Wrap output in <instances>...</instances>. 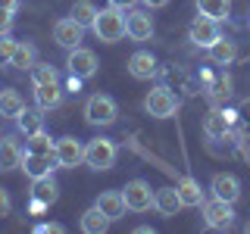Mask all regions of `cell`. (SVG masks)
I'll list each match as a JSON object with an SVG mask.
<instances>
[{
    "label": "cell",
    "mask_w": 250,
    "mask_h": 234,
    "mask_svg": "<svg viewBox=\"0 0 250 234\" xmlns=\"http://www.w3.org/2000/svg\"><path fill=\"white\" fill-rule=\"evenodd\" d=\"M94 206H97L100 213L109 218V222H119V218L125 215V209H128V206H125L122 191H104V194L97 197V203H94Z\"/></svg>",
    "instance_id": "13"
},
{
    "label": "cell",
    "mask_w": 250,
    "mask_h": 234,
    "mask_svg": "<svg viewBox=\"0 0 250 234\" xmlns=\"http://www.w3.org/2000/svg\"><path fill=\"white\" fill-rule=\"evenodd\" d=\"M25 109V100L16 91H0V119H16Z\"/></svg>",
    "instance_id": "22"
},
{
    "label": "cell",
    "mask_w": 250,
    "mask_h": 234,
    "mask_svg": "<svg viewBox=\"0 0 250 234\" xmlns=\"http://www.w3.org/2000/svg\"><path fill=\"white\" fill-rule=\"evenodd\" d=\"M209 191H213V197H219V200L234 203V200L241 197V181H238L234 175L219 172V175H213V181H209Z\"/></svg>",
    "instance_id": "14"
},
{
    "label": "cell",
    "mask_w": 250,
    "mask_h": 234,
    "mask_svg": "<svg viewBox=\"0 0 250 234\" xmlns=\"http://www.w3.org/2000/svg\"><path fill=\"white\" fill-rule=\"evenodd\" d=\"M197 10H200V16H209V19L222 22L231 10V0H197Z\"/></svg>",
    "instance_id": "25"
},
{
    "label": "cell",
    "mask_w": 250,
    "mask_h": 234,
    "mask_svg": "<svg viewBox=\"0 0 250 234\" xmlns=\"http://www.w3.org/2000/svg\"><path fill=\"white\" fill-rule=\"evenodd\" d=\"M234 57H238V47H234V41L219 38V41L209 47V59L219 62V66H229V62H234Z\"/></svg>",
    "instance_id": "24"
},
{
    "label": "cell",
    "mask_w": 250,
    "mask_h": 234,
    "mask_svg": "<svg viewBox=\"0 0 250 234\" xmlns=\"http://www.w3.org/2000/svg\"><path fill=\"white\" fill-rule=\"evenodd\" d=\"M144 109L153 119H169L178 109V97L169 88H153V91H147V97H144Z\"/></svg>",
    "instance_id": "4"
},
{
    "label": "cell",
    "mask_w": 250,
    "mask_h": 234,
    "mask_svg": "<svg viewBox=\"0 0 250 234\" xmlns=\"http://www.w3.org/2000/svg\"><path fill=\"white\" fill-rule=\"evenodd\" d=\"M203 222L209 225V228H216V231H225V228H231L234 225V213H231V203L229 200H203Z\"/></svg>",
    "instance_id": "5"
},
{
    "label": "cell",
    "mask_w": 250,
    "mask_h": 234,
    "mask_svg": "<svg viewBox=\"0 0 250 234\" xmlns=\"http://www.w3.org/2000/svg\"><path fill=\"white\" fill-rule=\"evenodd\" d=\"M10 209H13V200H10V194L0 187V218L3 215H10Z\"/></svg>",
    "instance_id": "34"
},
{
    "label": "cell",
    "mask_w": 250,
    "mask_h": 234,
    "mask_svg": "<svg viewBox=\"0 0 250 234\" xmlns=\"http://www.w3.org/2000/svg\"><path fill=\"white\" fill-rule=\"evenodd\" d=\"M138 0H109V6H119V10H131Z\"/></svg>",
    "instance_id": "36"
},
{
    "label": "cell",
    "mask_w": 250,
    "mask_h": 234,
    "mask_svg": "<svg viewBox=\"0 0 250 234\" xmlns=\"http://www.w3.org/2000/svg\"><path fill=\"white\" fill-rule=\"evenodd\" d=\"M0 6H3V10H19V0H0Z\"/></svg>",
    "instance_id": "39"
},
{
    "label": "cell",
    "mask_w": 250,
    "mask_h": 234,
    "mask_svg": "<svg viewBox=\"0 0 250 234\" xmlns=\"http://www.w3.org/2000/svg\"><path fill=\"white\" fill-rule=\"evenodd\" d=\"M53 156H57L60 169H75V166H82V162H84V144L78 137H60Z\"/></svg>",
    "instance_id": "7"
},
{
    "label": "cell",
    "mask_w": 250,
    "mask_h": 234,
    "mask_svg": "<svg viewBox=\"0 0 250 234\" xmlns=\"http://www.w3.org/2000/svg\"><path fill=\"white\" fill-rule=\"evenodd\" d=\"M116 116H119L116 100L106 97V94H94V97H88V103H84V119H88V125H113Z\"/></svg>",
    "instance_id": "3"
},
{
    "label": "cell",
    "mask_w": 250,
    "mask_h": 234,
    "mask_svg": "<svg viewBox=\"0 0 250 234\" xmlns=\"http://www.w3.org/2000/svg\"><path fill=\"white\" fill-rule=\"evenodd\" d=\"M91 31L97 35V41L104 44H116L125 38V16L119 6H106V10H97V19H94Z\"/></svg>",
    "instance_id": "1"
},
{
    "label": "cell",
    "mask_w": 250,
    "mask_h": 234,
    "mask_svg": "<svg viewBox=\"0 0 250 234\" xmlns=\"http://www.w3.org/2000/svg\"><path fill=\"white\" fill-rule=\"evenodd\" d=\"M178 197H182L185 206H203V191L194 178H178Z\"/></svg>",
    "instance_id": "21"
},
{
    "label": "cell",
    "mask_w": 250,
    "mask_h": 234,
    "mask_svg": "<svg viewBox=\"0 0 250 234\" xmlns=\"http://www.w3.org/2000/svg\"><path fill=\"white\" fill-rule=\"evenodd\" d=\"M31 197H35V200H44V203H57L60 187H57V181H53V175L35 178V181H31Z\"/></svg>",
    "instance_id": "19"
},
{
    "label": "cell",
    "mask_w": 250,
    "mask_h": 234,
    "mask_svg": "<svg viewBox=\"0 0 250 234\" xmlns=\"http://www.w3.org/2000/svg\"><path fill=\"white\" fill-rule=\"evenodd\" d=\"M241 119H244V122H250V100H244V103H241Z\"/></svg>",
    "instance_id": "37"
},
{
    "label": "cell",
    "mask_w": 250,
    "mask_h": 234,
    "mask_svg": "<svg viewBox=\"0 0 250 234\" xmlns=\"http://www.w3.org/2000/svg\"><path fill=\"white\" fill-rule=\"evenodd\" d=\"M229 119H231V113H209L207 116V122H203V131H207V137H213V140H219V137H225L229 135Z\"/></svg>",
    "instance_id": "20"
},
{
    "label": "cell",
    "mask_w": 250,
    "mask_h": 234,
    "mask_svg": "<svg viewBox=\"0 0 250 234\" xmlns=\"http://www.w3.org/2000/svg\"><path fill=\"white\" fill-rule=\"evenodd\" d=\"M35 103L41 106V109H57L62 103L60 81H53V84H35Z\"/></svg>",
    "instance_id": "18"
},
{
    "label": "cell",
    "mask_w": 250,
    "mask_h": 234,
    "mask_svg": "<svg viewBox=\"0 0 250 234\" xmlns=\"http://www.w3.org/2000/svg\"><path fill=\"white\" fill-rule=\"evenodd\" d=\"M128 75L138 78V81L153 78V75H156V59H153V53H147V50L131 53V59H128Z\"/></svg>",
    "instance_id": "15"
},
{
    "label": "cell",
    "mask_w": 250,
    "mask_h": 234,
    "mask_svg": "<svg viewBox=\"0 0 250 234\" xmlns=\"http://www.w3.org/2000/svg\"><path fill=\"white\" fill-rule=\"evenodd\" d=\"M144 3H147V6H150V10H160V6H166V3H169V0H144Z\"/></svg>",
    "instance_id": "40"
},
{
    "label": "cell",
    "mask_w": 250,
    "mask_h": 234,
    "mask_svg": "<svg viewBox=\"0 0 250 234\" xmlns=\"http://www.w3.org/2000/svg\"><path fill=\"white\" fill-rule=\"evenodd\" d=\"M125 35H128L131 41H150V38H153V19H150V13L131 10L128 19H125Z\"/></svg>",
    "instance_id": "12"
},
{
    "label": "cell",
    "mask_w": 250,
    "mask_h": 234,
    "mask_svg": "<svg viewBox=\"0 0 250 234\" xmlns=\"http://www.w3.org/2000/svg\"><path fill=\"white\" fill-rule=\"evenodd\" d=\"M153 206L160 209V215H166V218H172V215H178L182 213V197H178V187H160L156 191V197H153Z\"/></svg>",
    "instance_id": "16"
},
{
    "label": "cell",
    "mask_w": 250,
    "mask_h": 234,
    "mask_svg": "<svg viewBox=\"0 0 250 234\" xmlns=\"http://www.w3.org/2000/svg\"><path fill=\"white\" fill-rule=\"evenodd\" d=\"M13 50H16V41L10 35H0V66H10L13 62Z\"/></svg>",
    "instance_id": "31"
},
{
    "label": "cell",
    "mask_w": 250,
    "mask_h": 234,
    "mask_svg": "<svg viewBox=\"0 0 250 234\" xmlns=\"http://www.w3.org/2000/svg\"><path fill=\"white\" fill-rule=\"evenodd\" d=\"M244 231H247V234H250V222H247V228H244Z\"/></svg>",
    "instance_id": "41"
},
{
    "label": "cell",
    "mask_w": 250,
    "mask_h": 234,
    "mask_svg": "<svg viewBox=\"0 0 250 234\" xmlns=\"http://www.w3.org/2000/svg\"><path fill=\"white\" fill-rule=\"evenodd\" d=\"M82 38H84V25H78L72 16H69V19H60L57 25H53V41L60 47H66V50L82 47Z\"/></svg>",
    "instance_id": "10"
},
{
    "label": "cell",
    "mask_w": 250,
    "mask_h": 234,
    "mask_svg": "<svg viewBox=\"0 0 250 234\" xmlns=\"http://www.w3.org/2000/svg\"><path fill=\"white\" fill-rule=\"evenodd\" d=\"M106 228H109V218L100 213L97 206H91L88 213L82 215V231H84V234H104Z\"/></svg>",
    "instance_id": "23"
},
{
    "label": "cell",
    "mask_w": 250,
    "mask_h": 234,
    "mask_svg": "<svg viewBox=\"0 0 250 234\" xmlns=\"http://www.w3.org/2000/svg\"><path fill=\"white\" fill-rule=\"evenodd\" d=\"M122 197H125V206H128L131 213H147V209L153 206L156 191H150V184H147L144 178H135V181H128V184H125Z\"/></svg>",
    "instance_id": "6"
},
{
    "label": "cell",
    "mask_w": 250,
    "mask_h": 234,
    "mask_svg": "<svg viewBox=\"0 0 250 234\" xmlns=\"http://www.w3.org/2000/svg\"><path fill=\"white\" fill-rule=\"evenodd\" d=\"M229 88H231V84H229V78H225V81H219V84H216V94H213V97H216V100H222V97L229 100V94H231Z\"/></svg>",
    "instance_id": "35"
},
{
    "label": "cell",
    "mask_w": 250,
    "mask_h": 234,
    "mask_svg": "<svg viewBox=\"0 0 250 234\" xmlns=\"http://www.w3.org/2000/svg\"><path fill=\"white\" fill-rule=\"evenodd\" d=\"M35 231H38V234H62L66 228H62L60 222H38V225H35Z\"/></svg>",
    "instance_id": "33"
},
{
    "label": "cell",
    "mask_w": 250,
    "mask_h": 234,
    "mask_svg": "<svg viewBox=\"0 0 250 234\" xmlns=\"http://www.w3.org/2000/svg\"><path fill=\"white\" fill-rule=\"evenodd\" d=\"M72 19L78 22V25L91 28V25H94V19H97V6H94L91 0H75V6H72Z\"/></svg>",
    "instance_id": "26"
},
{
    "label": "cell",
    "mask_w": 250,
    "mask_h": 234,
    "mask_svg": "<svg viewBox=\"0 0 250 234\" xmlns=\"http://www.w3.org/2000/svg\"><path fill=\"white\" fill-rule=\"evenodd\" d=\"M31 81L35 84H53V81H60V72L50 62H35L31 66Z\"/></svg>",
    "instance_id": "29"
},
{
    "label": "cell",
    "mask_w": 250,
    "mask_h": 234,
    "mask_svg": "<svg viewBox=\"0 0 250 234\" xmlns=\"http://www.w3.org/2000/svg\"><path fill=\"white\" fill-rule=\"evenodd\" d=\"M16 125H19V131H22L25 137L38 135V131H44V125H41V116H38V113H31V109H22V113L16 116Z\"/></svg>",
    "instance_id": "27"
},
{
    "label": "cell",
    "mask_w": 250,
    "mask_h": 234,
    "mask_svg": "<svg viewBox=\"0 0 250 234\" xmlns=\"http://www.w3.org/2000/svg\"><path fill=\"white\" fill-rule=\"evenodd\" d=\"M219 22L216 19H209V16H197L194 19V25H191V41L197 44V47H203V50H209L216 41H219Z\"/></svg>",
    "instance_id": "11"
},
{
    "label": "cell",
    "mask_w": 250,
    "mask_h": 234,
    "mask_svg": "<svg viewBox=\"0 0 250 234\" xmlns=\"http://www.w3.org/2000/svg\"><path fill=\"white\" fill-rule=\"evenodd\" d=\"M13 10H3V6H0V35H10L13 31Z\"/></svg>",
    "instance_id": "32"
},
{
    "label": "cell",
    "mask_w": 250,
    "mask_h": 234,
    "mask_svg": "<svg viewBox=\"0 0 250 234\" xmlns=\"http://www.w3.org/2000/svg\"><path fill=\"white\" fill-rule=\"evenodd\" d=\"M10 66L16 69H31L35 66V47L25 44V41H16V50H13V62Z\"/></svg>",
    "instance_id": "28"
},
{
    "label": "cell",
    "mask_w": 250,
    "mask_h": 234,
    "mask_svg": "<svg viewBox=\"0 0 250 234\" xmlns=\"http://www.w3.org/2000/svg\"><path fill=\"white\" fill-rule=\"evenodd\" d=\"M116 156H119V150H116V144L109 137H94V140L84 144V166L94 169V172L113 169Z\"/></svg>",
    "instance_id": "2"
},
{
    "label": "cell",
    "mask_w": 250,
    "mask_h": 234,
    "mask_svg": "<svg viewBox=\"0 0 250 234\" xmlns=\"http://www.w3.org/2000/svg\"><path fill=\"white\" fill-rule=\"evenodd\" d=\"M53 169H60L57 156L53 153H28L25 150V159H22V172L35 181V178H44V175H53Z\"/></svg>",
    "instance_id": "9"
},
{
    "label": "cell",
    "mask_w": 250,
    "mask_h": 234,
    "mask_svg": "<svg viewBox=\"0 0 250 234\" xmlns=\"http://www.w3.org/2000/svg\"><path fill=\"white\" fill-rule=\"evenodd\" d=\"M66 66H69V72L78 75V78H94V75H97V57H94V50H88V47H75V50H69Z\"/></svg>",
    "instance_id": "8"
},
{
    "label": "cell",
    "mask_w": 250,
    "mask_h": 234,
    "mask_svg": "<svg viewBox=\"0 0 250 234\" xmlns=\"http://www.w3.org/2000/svg\"><path fill=\"white\" fill-rule=\"evenodd\" d=\"M66 88H69V91H82V78H78V75H72V78H69V84H66Z\"/></svg>",
    "instance_id": "38"
},
{
    "label": "cell",
    "mask_w": 250,
    "mask_h": 234,
    "mask_svg": "<svg viewBox=\"0 0 250 234\" xmlns=\"http://www.w3.org/2000/svg\"><path fill=\"white\" fill-rule=\"evenodd\" d=\"M22 147L16 144L13 137H0V172H13V169H22Z\"/></svg>",
    "instance_id": "17"
},
{
    "label": "cell",
    "mask_w": 250,
    "mask_h": 234,
    "mask_svg": "<svg viewBox=\"0 0 250 234\" xmlns=\"http://www.w3.org/2000/svg\"><path fill=\"white\" fill-rule=\"evenodd\" d=\"M25 140H28L25 144L28 153H53L57 150V140H50V135H44V131H38V135H31Z\"/></svg>",
    "instance_id": "30"
}]
</instances>
